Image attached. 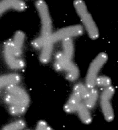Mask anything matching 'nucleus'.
Here are the masks:
<instances>
[{"label": "nucleus", "mask_w": 118, "mask_h": 130, "mask_svg": "<svg viewBox=\"0 0 118 130\" xmlns=\"http://www.w3.org/2000/svg\"><path fill=\"white\" fill-rule=\"evenodd\" d=\"M36 6L41 20V28L40 35L32 42V45L36 49L42 48L52 34V21L48 7L45 2L38 1Z\"/></svg>", "instance_id": "f257e3e1"}, {"label": "nucleus", "mask_w": 118, "mask_h": 130, "mask_svg": "<svg viewBox=\"0 0 118 130\" xmlns=\"http://www.w3.org/2000/svg\"><path fill=\"white\" fill-rule=\"evenodd\" d=\"M107 60L108 56L106 54L101 53L92 61L86 78V86L88 89L93 88L96 86V81L98 73Z\"/></svg>", "instance_id": "f03ea898"}, {"label": "nucleus", "mask_w": 118, "mask_h": 130, "mask_svg": "<svg viewBox=\"0 0 118 130\" xmlns=\"http://www.w3.org/2000/svg\"><path fill=\"white\" fill-rule=\"evenodd\" d=\"M115 90L112 86L104 88L101 96V106L104 118L107 121L110 122L114 119L113 110L111 105V98L113 95Z\"/></svg>", "instance_id": "7ed1b4c3"}, {"label": "nucleus", "mask_w": 118, "mask_h": 130, "mask_svg": "<svg viewBox=\"0 0 118 130\" xmlns=\"http://www.w3.org/2000/svg\"><path fill=\"white\" fill-rule=\"evenodd\" d=\"M83 32V28L80 25L72 26L62 28L52 34L48 40L54 44L60 41L81 35Z\"/></svg>", "instance_id": "20e7f679"}, {"label": "nucleus", "mask_w": 118, "mask_h": 130, "mask_svg": "<svg viewBox=\"0 0 118 130\" xmlns=\"http://www.w3.org/2000/svg\"><path fill=\"white\" fill-rule=\"evenodd\" d=\"M4 53L6 61L11 68L20 69L23 68L25 63L23 60L15 55L12 41L9 40L6 42L4 47Z\"/></svg>", "instance_id": "39448f33"}, {"label": "nucleus", "mask_w": 118, "mask_h": 130, "mask_svg": "<svg viewBox=\"0 0 118 130\" xmlns=\"http://www.w3.org/2000/svg\"><path fill=\"white\" fill-rule=\"evenodd\" d=\"M80 17L89 37L93 40L98 38L99 37V31L91 15L88 11Z\"/></svg>", "instance_id": "423d86ee"}, {"label": "nucleus", "mask_w": 118, "mask_h": 130, "mask_svg": "<svg viewBox=\"0 0 118 130\" xmlns=\"http://www.w3.org/2000/svg\"><path fill=\"white\" fill-rule=\"evenodd\" d=\"M73 63L66 58L63 53L60 52L56 54L55 57L54 66L58 71H66Z\"/></svg>", "instance_id": "0eeeda50"}, {"label": "nucleus", "mask_w": 118, "mask_h": 130, "mask_svg": "<svg viewBox=\"0 0 118 130\" xmlns=\"http://www.w3.org/2000/svg\"><path fill=\"white\" fill-rule=\"evenodd\" d=\"M6 91L9 94L19 98L27 105H28L29 104L30 99L28 95L21 87L17 86L15 85H11L7 86Z\"/></svg>", "instance_id": "6e6552de"}, {"label": "nucleus", "mask_w": 118, "mask_h": 130, "mask_svg": "<svg viewBox=\"0 0 118 130\" xmlns=\"http://www.w3.org/2000/svg\"><path fill=\"white\" fill-rule=\"evenodd\" d=\"M82 101L80 98L73 93L65 105L64 110L68 113L76 112L79 106L82 103Z\"/></svg>", "instance_id": "1a4fd4ad"}, {"label": "nucleus", "mask_w": 118, "mask_h": 130, "mask_svg": "<svg viewBox=\"0 0 118 130\" xmlns=\"http://www.w3.org/2000/svg\"><path fill=\"white\" fill-rule=\"evenodd\" d=\"M25 38V34L21 31H18L15 34L12 43L14 53L17 57H19L22 53Z\"/></svg>", "instance_id": "9d476101"}, {"label": "nucleus", "mask_w": 118, "mask_h": 130, "mask_svg": "<svg viewBox=\"0 0 118 130\" xmlns=\"http://www.w3.org/2000/svg\"><path fill=\"white\" fill-rule=\"evenodd\" d=\"M20 77L15 74H10L0 76V89L3 87L16 85L20 81Z\"/></svg>", "instance_id": "9b49d317"}, {"label": "nucleus", "mask_w": 118, "mask_h": 130, "mask_svg": "<svg viewBox=\"0 0 118 130\" xmlns=\"http://www.w3.org/2000/svg\"><path fill=\"white\" fill-rule=\"evenodd\" d=\"M98 98V92L97 90L94 88L89 89L88 94L83 100V103L89 109H92L95 105Z\"/></svg>", "instance_id": "f8f14e48"}, {"label": "nucleus", "mask_w": 118, "mask_h": 130, "mask_svg": "<svg viewBox=\"0 0 118 130\" xmlns=\"http://www.w3.org/2000/svg\"><path fill=\"white\" fill-rule=\"evenodd\" d=\"M79 117L83 123L88 124L91 123L92 118L89 112V109L84 105L83 102L81 103L77 111Z\"/></svg>", "instance_id": "ddd939ff"}, {"label": "nucleus", "mask_w": 118, "mask_h": 130, "mask_svg": "<svg viewBox=\"0 0 118 130\" xmlns=\"http://www.w3.org/2000/svg\"><path fill=\"white\" fill-rule=\"evenodd\" d=\"M53 45V44L48 40L42 47L40 59L43 63H47L50 60L52 55Z\"/></svg>", "instance_id": "4468645a"}, {"label": "nucleus", "mask_w": 118, "mask_h": 130, "mask_svg": "<svg viewBox=\"0 0 118 130\" xmlns=\"http://www.w3.org/2000/svg\"><path fill=\"white\" fill-rule=\"evenodd\" d=\"M63 54L66 58L71 61L73 55L74 48L73 41L71 38H67L63 41Z\"/></svg>", "instance_id": "2eb2a0df"}, {"label": "nucleus", "mask_w": 118, "mask_h": 130, "mask_svg": "<svg viewBox=\"0 0 118 130\" xmlns=\"http://www.w3.org/2000/svg\"><path fill=\"white\" fill-rule=\"evenodd\" d=\"M89 90L86 86L82 84H78L74 86L73 93L80 98L82 100H84L88 94Z\"/></svg>", "instance_id": "dca6fc26"}, {"label": "nucleus", "mask_w": 118, "mask_h": 130, "mask_svg": "<svg viewBox=\"0 0 118 130\" xmlns=\"http://www.w3.org/2000/svg\"><path fill=\"white\" fill-rule=\"evenodd\" d=\"M5 101L10 106H19L26 107L27 105L22 100L11 94H8L5 97Z\"/></svg>", "instance_id": "f3484780"}, {"label": "nucleus", "mask_w": 118, "mask_h": 130, "mask_svg": "<svg viewBox=\"0 0 118 130\" xmlns=\"http://www.w3.org/2000/svg\"><path fill=\"white\" fill-rule=\"evenodd\" d=\"M66 78L70 81H74L78 77L79 74L78 69L73 63L66 71Z\"/></svg>", "instance_id": "a211bd4d"}, {"label": "nucleus", "mask_w": 118, "mask_h": 130, "mask_svg": "<svg viewBox=\"0 0 118 130\" xmlns=\"http://www.w3.org/2000/svg\"><path fill=\"white\" fill-rule=\"evenodd\" d=\"M25 127V123L23 120H18L13 122L3 128L5 130H22Z\"/></svg>", "instance_id": "6ab92c4d"}, {"label": "nucleus", "mask_w": 118, "mask_h": 130, "mask_svg": "<svg viewBox=\"0 0 118 130\" xmlns=\"http://www.w3.org/2000/svg\"><path fill=\"white\" fill-rule=\"evenodd\" d=\"M74 5L79 16L88 11L85 3L82 1H76L74 2Z\"/></svg>", "instance_id": "aec40b11"}, {"label": "nucleus", "mask_w": 118, "mask_h": 130, "mask_svg": "<svg viewBox=\"0 0 118 130\" xmlns=\"http://www.w3.org/2000/svg\"><path fill=\"white\" fill-rule=\"evenodd\" d=\"M111 81L109 78L106 76H98L96 81V85L102 88H107L111 86Z\"/></svg>", "instance_id": "412c9836"}, {"label": "nucleus", "mask_w": 118, "mask_h": 130, "mask_svg": "<svg viewBox=\"0 0 118 130\" xmlns=\"http://www.w3.org/2000/svg\"><path fill=\"white\" fill-rule=\"evenodd\" d=\"M11 9H13V1H3L0 2V15Z\"/></svg>", "instance_id": "4be33fe9"}, {"label": "nucleus", "mask_w": 118, "mask_h": 130, "mask_svg": "<svg viewBox=\"0 0 118 130\" xmlns=\"http://www.w3.org/2000/svg\"><path fill=\"white\" fill-rule=\"evenodd\" d=\"M26 107L19 106H10L9 112L14 115H17L24 113L25 112Z\"/></svg>", "instance_id": "5701e85b"}, {"label": "nucleus", "mask_w": 118, "mask_h": 130, "mask_svg": "<svg viewBox=\"0 0 118 130\" xmlns=\"http://www.w3.org/2000/svg\"><path fill=\"white\" fill-rule=\"evenodd\" d=\"M26 8L24 2L20 1H13V9L19 11H22Z\"/></svg>", "instance_id": "b1692460"}, {"label": "nucleus", "mask_w": 118, "mask_h": 130, "mask_svg": "<svg viewBox=\"0 0 118 130\" xmlns=\"http://www.w3.org/2000/svg\"><path fill=\"white\" fill-rule=\"evenodd\" d=\"M36 129L39 130H50L51 128L46 122L41 121L38 123Z\"/></svg>", "instance_id": "393cba45"}]
</instances>
